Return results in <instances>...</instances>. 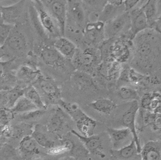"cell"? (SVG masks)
Listing matches in <instances>:
<instances>
[{
  "label": "cell",
  "instance_id": "cell-27",
  "mask_svg": "<svg viewBox=\"0 0 161 160\" xmlns=\"http://www.w3.org/2000/svg\"><path fill=\"white\" fill-rule=\"evenodd\" d=\"M107 131L111 141L115 145L121 143L132 135L130 130L125 127L120 129L108 127Z\"/></svg>",
  "mask_w": 161,
  "mask_h": 160
},
{
  "label": "cell",
  "instance_id": "cell-8",
  "mask_svg": "<svg viewBox=\"0 0 161 160\" xmlns=\"http://www.w3.org/2000/svg\"><path fill=\"white\" fill-rule=\"evenodd\" d=\"M14 27L3 47L5 55L7 51L13 54L20 55L24 53L28 48L26 36L18 29H14Z\"/></svg>",
  "mask_w": 161,
  "mask_h": 160
},
{
  "label": "cell",
  "instance_id": "cell-32",
  "mask_svg": "<svg viewBox=\"0 0 161 160\" xmlns=\"http://www.w3.org/2000/svg\"><path fill=\"white\" fill-rule=\"evenodd\" d=\"M14 113L11 108L8 107H0V121L8 122L14 117Z\"/></svg>",
  "mask_w": 161,
  "mask_h": 160
},
{
  "label": "cell",
  "instance_id": "cell-15",
  "mask_svg": "<svg viewBox=\"0 0 161 160\" xmlns=\"http://www.w3.org/2000/svg\"><path fill=\"white\" fill-rule=\"evenodd\" d=\"M53 46L63 57L70 60L74 59L78 50L76 44L65 37H60L56 39Z\"/></svg>",
  "mask_w": 161,
  "mask_h": 160
},
{
  "label": "cell",
  "instance_id": "cell-7",
  "mask_svg": "<svg viewBox=\"0 0 161 160\" xmlns=\"http://www.w3.org/2000/svg\"><path fill=\"white\" fill-rule=\"evenodd\" d=\"M130 28L129 13H123L105 24V36L109 38L122 34L124 31H128Z\"/></svg>",
  "mask_w": 161,
  "mask_h": 160
},
{
  "label": "cell",
  "instance_id": "cell-25",
  "mask_svg": "<svg viewBox=\"0 0 161 160\" xmlns=\"http://www.w3.org/2000/svg\"><path fill=\"white\" fill-rule=\"evenodd\" d=\"M11 109L14 114L19 115L38 110L24 95L18 99Z\"/></svg>",
  "mask_w": 161,
  "mask_h": 160
},
{
  "label": "cell",
  "instance_id": "cell-36",
  "mask_svg": "<svg viewBox=\"0 0 161 160\" xmlns=\"http://www.w3.org/2000/svg\"><path fill=\"white\" fill-rule=\"evenodd\" d=\"M10 61H0V79L3 78L6 74L7 67L9 65Z\"/></svg>",
  "mask_w": 161,
  "mask_h": 160
},
{
  "label": "cell",
  "instance_id": "cell-39",
  "mask_svg": "<svg viewBox=\"0 0 161 160\" xmlns=\"http://www.w3.org/2000/svg\"><path fill=\"white\" fill-rule=\"evenodd\" d=\"M5 56V54H4V51H3V49L2 47L0 46V61L2 59L3 57Z\"/></svg>",
  "mask_w": 161,
  "mask_h": 160
},
{
  "label": "cell",
  "instance_id": "cell-28",
  "mask_svg": "<svg viewBox=\"0 0 161 160\" xmlns=\"http://www.w3.org/2000/svg\"><path fill=\"white\" fill-rule=\"evenodd\" d=\"M118 95L121 100L127 102L138 101L139 94L134 87L124 85L120 87L118 90Z\"/></svg>",
  "mask_w": 161,
  "mask_h": 160
},
{
  "label": "cell",
  "instance_id": "cell-37",
  "mask_svg": "<svg viewBox=\"0 0 161 160\" xmlns=\"http://www.w3.org/2000/svg\"><path fill=\"white\" fill-rule=\"evenodd\" d=\"M108 3L116 7H122L124 6V1L122 0H110L107 1Z\"/></svg>",
  "mask_w": 161,
  "mask_h": 160
},
{
  "label": "cell",
  "instance_id": "cell-4",
  "mask_svg": "<svg viewBox=\"0 0 161 160\" xmlns=\"http://www.w3.org/2000/svg\"><path fill=\"white\" fill-rule=\"evenodd\" d=\"M139 109L140 104L138 101L129 102L127 109L122 115L121 123L124 127L130 130L132 135L133 139L134 140L136 144L138 153H141L142 147L137 135L136 125V118Z\"/></svg>",
  "mask_w": 161,
  "mask_h": 160
},
{
  "label": "cell",
  "instance_id": "cell-20",
  "mask_svg": "<svg viewBox=\"0 0 161 160\" xmlns=\"http://www.w3.org/2000/svg\"><path fill=\"white\" fill-rule=\"evenodd\" d=\"M110 153L116 159L127 160L132 158L138 152L135 141L132 139L129 144L118 150H111Z\"/></svg>",
  "mask_w": 161,
  "mask_h": 160
},
{
  "label": "cell",
  "instance_id": "cell-2",
  "mask_svg": "<svg viewBox=\"0 0 161 160\" xmlns=\"http://www.w3.org/2000/svg\"><path fill=\"white\" fill-rule=\"evenodd\" d=\"M42 3L53 17L62 37L65 36L68 16V1L64 0H42Z\"/></svg>",
  "mask_w": 161,
  "mask_h": 160
},
{
  "label": "cell",
  "instance_id": "cell-26",
  "mask_svg": "<svg viewBox=\"0 0 161 160\" xmlns=\"http://www.w3.org/2000/svg\"><path fill=\"white\" fill-rule=\"evenodd\" d=\"M40 74V72L33 69L30 66L23 65L19 68L16 76L19 80L28 83L32 81L35 82Z\"/></svg>",
  "mask_w": 161,
  "mask_h": 160
},
{
  "label": "cell",
  "instance_id": "cell-17",
  "mask_svg": "<svg viewBox=\"0 0 161 160\" xmlns=\"http://www.w3.org/2000/svg\"><path fill=\"white\" fill-rule=\"evenodd\" d=\"M76 127L80 134L85 136H89L94 135L97 122L84 113L75 121Z\"/></svg>",
  "mask_w": 161,
  "mask_h": 160
},
{
  "label": "cell",
  "instance_id": "cell-18",
  "mask_svg": "<svg viewBox=\"0 0 161 160\" xmlns=\"http://www.w3.org/2000/svg\"><path fill=\"white\" fill-rule=\"evenodd\" d=\"M141 154L142 160H161V142H148L142 148Z\"/></svg>",
  "mask_w": 161,
  "mask_h": 160
},
{
  "label": "cell",
  "instance_id": "cell-16",
  "mask_svg": "<svg viewBox=\"0 0 161 160\" xmlns=\"http://www.w3.org/2000/svg\"><path fill=\"white\" fill-rule=\"evenodd\" d=\"M54 110L47 125V131L51 133L61 131L66 121L67 115L59 105Z\"/></svg>",
  "mask_w": 161,
  "mask_h": 160
},
{
  "label": "cell",
  "instance_id": "cell-1",
  "mask_svg": "<svg viewBox=\"0 0 161 160\" xmlns=\"http://www.w3.org/2000/svg\"><path fill=\"white\" fill-rule=\"evenodd\" d=\"M133 40V69L148 76L161 66V34L148 29L138 33Z\"/></svg>",
  "mask_w": 161,
  "mask_h": 160
},
{
  "label": "cell",
  "instance_id": "cell-31",
  "mask_svg": "<svg viewBox=\"0 0 161 160\" xmlns=\"http://www.w3.org/2000/svg\"><path fill=\"white\" fill-rule=\"evenodd\" d=\"M14 27V25L5 23L0 25V46L1 47H3Z\"/></svg>",
  "mask_w": 161,
  "mask_h": 160
},
{
  "label": "cell",
  "instance_id": "cell-34",
  "mask_svg": "<svg viewBox=\"0 0 161 160\" xmlns=\"http://www.w3.org/2000/svg\"><path fill=\"white\" fill-rule=\"evenodd\" d=\"M70 144L69 143H67L64 146L62 147H54L52 149L48 150V152L49 153H52V154H58V153H61L62 152H64L66 150H69L70 148Z\"/></svg>",
  "mask_w": 161,
  "mask_h": 160
},
{
  "label": "cell",
  "instance_id": "cell-21",
  "mask_svg": "<svg viewBox=\"0 0 161 160\" xmlns=\"http://www.w3.org/2000/svg\"><path fill=\"white\" fill-rule=\"evenodd\" d=\"M90 108L104 115H110L116 108V105L109 99L101 98L88 104Z\"/></svg>",
  "mask_w": 161,
  "mask_h": 160
},
{
  "label": "cell",
  "instance_id": "cell-14",
  "mask_svg": "<svg viewBox=\"0 0 161 160\" xmlns=\"http://www.w3.org/2000/svg\"><path fill=\"white\" fill-rule=\"evenodd\" d=\"M25 1H20L11 5H1L4 23L14 25L23 13Z\"/></svg>",
  "mask_w": 161,
  "mask_h": 160
},
{
  "label": "cell",
  "instance_id": "cell-38",
  "mask_svg": "<svg viewBox=\"0 0 161 160\" xmlns=\"http://www.w3.org/2000/svg\"><path fill=\"white\" fill-rule=\"evenodd\" d=\"M4 23L3 22V17L2 12L1 5H0V25H2Z\"/></svg>",
  "mask_w": 161,
  "mask_h": 160
},
{
  "label": "cell",
  "instance_id": "cell-24",
  "mask_svg": "<svg viewBox=\"0 0 161 160\" xmlns=\"http://www.w3.org/2000/svg\"><path fill=\"white\" fill-rule=\"evenodd\" d=\"M19 150L27 155L38 154L40 152L38 145L31 135H26L22 138L19 144Z\"/></svg>",
  "mask_w": 161,
  "mask_h": 160
},
{
  "label": "cell",
  "instance_id": "cell-29",
  "mask_svg": "<svg viewBox=\"0 0 161 160\" xmlns=\"http://www.w3.org/2000/svg\"><path fill=\"white\" fill-rule=\"evenodd\" d=\"M147 88L161 90V66L147 76Z\"/></svg>",
  "mask_w": 161,
  "mask_h": 160
},
{
  "label": "cell",
  "instance_id": "cell-6",
  "mask_svg": "<svg viewBox=\"0 0 161 160\" xmlns=\"http://www.w3.org/2000/svg\"><path fill=\"white\" fill-rule=\"evenodd\" d=\"M146 1H141L137 7L128 12L130 20V28L128 34L131 40H133L138 33L149 29L147 19L142 8Z\"/></svg>",
  "mask_w": 161,
  "mask_h": 160
},
{
  "label": "cell",
  "instance_id": "cell-19",
  "mask_svg": "<svg viewBox=\"0 0 161 160\" xmlns=\"http://www.w3.org/2000/svg\"><path fill=\"white\" fill-rule=\"evenodd\" d=\"M142 8L147 19L149 29H154L158 18V1H146Z\"/></svg>",
  "mask_w": 161,
  "mask_h": 160
},
{
  "label": "cell",
  "instance_id": "cell-13",
  "mask_svg": "<svg viewBox=\"0 0 161 160\" xmlns=\"http://www.w3.org/2000/svg\"><path fill=\"white\" fill-rule=\"evenodd\" d=\"M71 132L83 143L86 149L91 154L98 155L101 158L105 157V154L102 152L103 148L100 136L93 135L91 136H85L74 130H72Z\"/></svg>",
  "mask_w": 161,
  "mask_h": 160
},
{
  "label": "cell",
  "instance_id": "cell-22",
  "mask_svg": "<svg viewBox=\"0 0 161 160\" xmlns=\"http://www.w3.org/2000/svg\"><path fill=\"white\" fill-rule=\"evenodd\" d=\"M32 138L38 145L46 149L50 150L55 147V142L50 139L47 135L41 129L39 125H35L31 134Z\"/></svg>",
  "mask_w": 161,
  "mask_h": 160
},
{
  "label": "cell",
  "instance_id": "cell-3",
  "mask_svg": "<svg viewBox=\"0 0 161 160\" xmlns=\"http://www.w3.org/2000/svg\"><path fill=\"white\" fill-rule=\"evenodd\" d=\"M34 7L40 24L47 35L57 39L62 37L58 24L43 6L41 1H35Z\"/></svg>",
  "mask_w": 161,
  "mask_h": 160
},
{
  "label": "cell",
  "instance_id": "cell-5",
  "mask_svg": "<svg viewBox=\"0 0 161 160\" xmlns=\"http://www.w3.org/2000/svg\"><path fill=\"white\" fill-rule=\"evenodd\" d=\"M36 87L42 96L51 102H58L61 99V91L59 87L52 78L40 74L35 81Z\"/></svg>",
  "mask_w": 161,
  "mask_h": 160
},
{
  "label": "cell",
  "instance_id": "cell-10",
  "mask_svg": "<svg viewBox=\"0 0 161 160\" xmlns=\"http://www.w3.org/2000/svg\"><path fill=\"white\" fill-rule=\"evenodd\" d=\"M68 16H69L71 27L84 31L86 17L83 3L79 1H68Z\"/></svg>",
  "mask_w": 161,
  "mask_h": 160
},
{
  "label": "cell",
  "instance_id": "cell-23",
  "mask_svg": "<svg viewBox=\"0 0 161 160\" xmlns=\"http://www.w3.org/2000/svg\"><path fill=\"white\" fill-rule=\"evenodd\" d=\"M24 96L28 99L39 110H47V105L42 97L34 86H31L24 90Z\"/></svg>",
  "mask_w": 161,
  "mask_h": 160
},
{
  "label": "cell",
  "instance_id": "cell-35",
  "mask_svg": "<svg viewBox=\"0 0 161 160\" xmlns=\"http://www.w3.org/2000/svg\"><path fill=\"white\" fill-rule=\"evenodd\" d=\"M158 18L156 22L155 29L157 32L161 34V1H158Z\"/></svg>",
  "mask_w": 161,
  "mask_h": 160
},
{
  "label": "cell",
  "instance_id": "cell-12",
  "mask_svg": "<svg viewBox=\"0 0 161 160\" xmlns=\"http://www.w3.org/2000/svg\"><path fill=\"white\" fill-rule=\"evenodd\" d=\"M83 33L88 42L96 45L105 37V23L99 20L88 23L85 26Z\"/></svg>",
  "mask_w": 161,
  "mask_h": 160
},
{
  "label": "cell",
  "instance_id": "cell-11",
  "mask_svg": "<svg viewBox=\"0 0 161 160\" xmlns=\"http://www.w3.org/2000/svg\"><path fill=\"white\" fill-rule=\"evenodd\" d=\"M39 56L45 65L56 68L63 69L67 59L63 57L54 46L44 45L39 50Z\"/></svg>",
  "mask_w": 161,
  "mask_h": 160
},
{
  "label": "cell",
  "instance_id": "cell-33",
  "mask_svg": "<svg viewBox=\"0 0 161 160\" xmlns=\"http://www.w3.org/2000/svg\"><path fill=\"white\" fill-rule=\"evenodd\" d=\"M141 1L136 0H126L124 1V7L126 12H129L132 10L140 4Z\"/></svg>",
  "mask_w": 161,
  "mask_h": 160
},
{
  "label": "cell",
  "instance_id": "cell-30",
  "mask_svg": "<svg viewBox=\"0 0 161 160\" xmlns=\"http://www.w3.org/2000/svg\"><path fill=\"white\" fill-rule=\"evenodd\" d=\"M122 44V43H115L112 50L113 56L118 62L120 60L124 61V58L125 57V56L127 55V52H128L127 47Z\"/></svg>",
  "mask_w": 161,
  "mask_h": 160
},
{
  "label": "cell",
  "instance_id": "cell-9",
  "mask_svg": "<svg viewBox=\"0 0 161 160\" xmlns=\"http://www.w3.org/2000/svg\"><path fill=\"white\" fill-rule=\"evenodd\" d=\"M99 55L94 48H88L82 51L77 50L72 59V63L77 68L89 70L98 63Z\"/></svg>",
  "mask_w": 161,
  "mask_h": 160
}]
</instances>
